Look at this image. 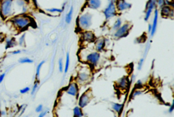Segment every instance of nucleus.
I'll return each mask as SVG.
<instances>
[{
    "label": "nucleus",
    "mask_w": 174,
    "mask_h": 117,
    "mask_svg": "<svg viewBox=\"0 0 174 117\" xmlns=\"http://www.w3.org/2000/svg\"><path fill=\"white\" fill-rule=\"evenodd\" d=\"M9 22L13 27L18 31L27 29L32 24L31 18L26 14H16L9 18Z\"/></svg>",
    "instance_id": "obj_1"
},
{
    "label": "nucleus",
    "mask_w": 174,
    "mask_h": 117,
    "mask_svg": "<svg viewBox=\"0 0 174 117\" xmlns=\"http://www.w3.org/2000/svg\"><path fill=\"white\" fill-rule=\"evenodd\" d=\"M26 106H24V107L22 108V110H21V112H20V116H22V115L24 114V113L25 112V110H26Z\"/></svg>",
    "instance_id": "obj_41"
},
{
    "label": "nucleus",
    "mask_w": 174,
    "mask_h": 117,
    "mask_svg": "<svg viewBox=\"0 0 174 117\" xmlns=\"http://www.w3.org/2000/svg\"><path fill=\"white\" fill-rule=\"evenodd\" d=\"M122 25V20L120 18H118L114 23L112 26V29L116 31V30L118 29Z\"/></svg>",
    "instance_id": "obj_24"
},
{
    "label": "nucleus",
    "mask_w": 174,
    "mask_h": 117,
    "mask_svg": "<svg viewBox=\"0 0 174 117\" xmlns=\"http://www.w3.org/2000/svg\"><path fill=\"white\" fill-rule=\"evenodd\" d=\"M74 12V8L73 6H71V8L69 9V12L67 14L65 18V21L67 24H69L71 23L72 18H73V15Z\"/></svg>",
    "instance_id": "obj_20"
},
{
    "label": "nucleus",
    "mask_w": 174,
    "mask_h": 117,
    "mask_svg": "<svg viewBox=\"0 0 174 117\" xmlns=\"http://www.w3.org/2000/svg\"><path fill=\"white\" fill-rule=\"evenodd\" d=\"M77 24L81 29L88 30L92 25V15L89 12H85L79 16Z\"/></svg>",
    "instance_id": "obj_3"
},
{
    "label": "nucleus",
    "mask_w": 174,
    "mask_h": 117,
    "mask_svg": "<svg viewBox=\"0 0 174 117\" xmlns=\"http://www.w3.org/2000/svg\"><path fill=\"white\" fill-rule=\"evenodd\" d=\"M0 107H1V103H0Z\"/></svg>",
    "instance_id": "obj_48"
},
{
    "label": "nucleus",
    "mask_w": 174,
    "mask_h": 117,
    "mask_svg": "<svg viewBox=\"0 0 174 117\" xmlns=\"http://www.w3.org/2000/svg\"><path fill=\"white\" fill-rule=\"evenodd\" d=\"M151 30H152V25L149 24L148 26V32H149V33H150L151 32Z\"/></svg>",
    "instance_id": "obj_42"
},
{
    "label": "nucleus",
    "mask_w": 174,
    "mask_h": 117,
    "mask_svg": "<svg viewBox=\"0 0 174 117\" xmlns=\"http://www.w3.org/2000/svg\"><path fill=\"white\" fill-rule=\"evenodd\" d=\"M159 12L158 9H155L154 10V17L152 25V30L150 33L151 36H153L155 32L156 31L157 24H158V20Z\"/></svg>",
    "instance_id": "obj_11"
},
{
    "label": "nucleus",
    "mask_w": 174,
    "mask_h": 117,
    "mask_svg": "<svg viewBox=\"0 0 174 117\" xmlns=\"http://www.w3.org/2000/svg\"><path fill=\"white\" fill-rule=\"evenodd\" d=\"M69 66V53L67 54V56H66V61H65V73H67Z\"/></svg>",
    "instance_id": "obj_26"
},
{
    "label": "nucleus",
    "mask_w": 174,
    "mask_h": 117,
    "mask_svg": "<svg viewBox=\"0 0 174 117\" xmlns=\"http://www.w3.org/2000/svg\"><path fill=\"white\" fill-rule=\"evenodd\" d=\"M22 52V51L20 50H16V51H14L12 52V54L13 55H16V54H20V53Z\"/></svg>",
    "instance_id": "obj_40"
},
{
    "label": "nucleus",
    "mask_w": 174,
    "mask_h": 117,
    "mask_svg": "<svg viewBox=\"0 0 174 117\" xmlns=\"http://www.w3.org/2000/svg\"><path fill=\"white\" fill-rule=\"evenodd\" d=\"M108 1L109 2H110V1H111V0H108Z\"/></svg>",
    "instance_id": "obj_47"
},
{
    "label": "nucleus",
    "mask_w": 174,
    "mask_h": 117,
    "mask_svg": "<svg viewBox=\"0 0 174 117\" xmlns=\"http://www.w3.org/2000/svg\"><path fill=\"white\" fill-rule=\"evenodd\" d=\"M48 113V110H46L45 111H43V112H41L40 113V114L39 115V117H43L45 116V115L47 114Z\"/></svg>",
    "instance_id": "obj_36"
},
{
    "label": "nucleus",
    "mask_w": 174,
    "mask_h": 117,
    "mask_svg": "<svg viewBox=\"0 0 174 117\" xmlns=\"http://www.w3.org/2000/svg\"><path fill=\"white\" fill-rule=\"evenodd\" d=\"M38 85H39V80H36L35 81L34 84L33 86L32 89L31 95H32L35 94V93L36 92V91L37 89V88H38Z\"/></svg>",
    "instance_id": "obj_29"
},
{
    "label": "nucleus",
    "mask_w": 174,
    "mask_h": 117,
    "mask_svg": "<svg viewBox=\"0 0 174 117\" xmlns=\"http://www.w3.org/2000/svg\"><path fill=\"white\" fill-rule=\"evenodd\" d=\"M116 0H111V1H112V2H116Z\"/></svg>",
    "instance_id": "obj_44"
},
{
    "label": "nucleus",
    "mask_w": 174,
    "mask_h": 117,
    "mask_svg": "<svg viewBox=\"0 0 174 117\" xmlns=\"http://www.w3.org/2000/svg\"><path fill=\"white\" fill-rule=\"evenodd\" d=\"M3 59V56H0V61H1Z\"/></svg>",
    "instance_id": "obj_45"
},
{
    "label": "nucleus",
    "mask_w": 174,
    "mask_h": 117,
    "mask_svg": "<svg viewBox=\"0 0 174 117\" xmlns=\"http://www.w3.org/2000/svg\"><path fill=\"white\" fill-rule=\"evenodd\" d=\"M45 63V61H41L37 65V68H36V80H38V79H39V75H40V70H41L43 65Z\"/></svg>",
    "instance_id": "obj_23"
},
{
    "label": "nucleus",
    "mask_w": 174,
    "mask_h": 117,
    "mask_svg": "<svg viewBox=\"0 0 174 117\" xmlns=\"http://www.w3.org/2000/svg\"><path fill=\"white\" fill-rule=\"evenodd\" d=\"M16 15L14 0H0V16L3 20H7Z\"/></svg>",
    "instance_id": "obj_2"
},
{
    "label": "nucleus",
    "mask_w": 174,
    "mask_h": 117,
    "mask_svg": "<svg viewBox=\"0 0 174 117\" xmlns=\"http://www.w3.org/2000/svg\"><path fill=\"white\" fill-rule=\"evenodd\" d=\"M118 12H122L130 9L132 4L126 0H116L115 2Z\"/></svg>",
    "instance_id": "obj_7"
},
{
    "label": "nucleus",
    "mask_w": 174,
    "mask_h": 117,
    "mask_svg": "<svg viewBox=\"0 0 174 117\" xmlns=\"http://www.w3.org/2000/svg\"><path fill=\"white\" fill-rule=\"evenodd\" d=\"M141 94H142V92H141V91H140V90H136V91H135V92L133 93V97H136V96H137L140 95Z\"/></svg>",
    "instance_id": "obj_37"
},
{
    "label": "nucleus",
    "mask_w": 174,
    "mask_h": 117,
    "mask_svg": "<svg viewBox=\"0 0 174 117\" xmlns=\"http://www.w3.org/2000/svg\"><path fill=\"white\" fill-rule=\"evenodd\" d=\"M5 75H6L5 73H3L2 74L0 75V84L2 82V81H3V80L4 79Z\"/></svg>",
    "instance_id": "obj_38"
},
{
    "label": "nucleus",
    "mask_w": 174,
    "mask_h": 117,
    "mask_svg": "<svg viewBox=\"0 0 174 117\" xmlns=\"http://www.w3.org/2000/svg\"><path fill=\"white\" fill-rule=\"evenodd\" d=\"M128 78L126 77H123L118 81V86L122 89H125L128 86Z\"/></svg>",
    "instance_id": "obj_19"
},
{
    "label": "nucleus",
    "mask_w": 174,
    "mask_h": 117,
    "mask_svg": "<svg viewBox=\"0 0 174 117\" xmlns=\"http://www.w3.org/2000/svg\"><path fill=\"white\" fill-rule=\"evenodd\" d=\"M58 64H59V72L62 73L63 72V59L60 58L59 59Z\"/></svg>",
    "instance_id": "obj_30"
},
{
    "label": "nucleus",
    "mask_w": 174,
    "mask_h": 117,
    "mask_svg": "<svg viewBox=\"0 0 174 117\" xmlns=\"http://www.w3.org/2000/svg\"><path fill=\"white\" fill-rule=\"evenodd\" d=\"M45 11L49 14H60L63 12V10L62 8H46Z\"/></svg>",
    "instance_id": "obj_21"
},
{
    "label": "nucleus",
    "mask_w": 174,
    "mask_h": 117,
    "mask_svg": "<svg viewBox=\"0 0 174 117\" xmlns=\"http://www.w3.org/2000/svg\"><path fill=\"white\" fill-rule=\"evenodd\" d=\"M143 61H144V59L143 58L141 59L140 61H139V65H138V69L139 70H141V69L142 67H143Z\"/></svg>",
    "instance_id": "obj_35"
},
{
    "label": "nucleus",
    "mask_w": 174,
    "mask_h": 117,
    "mask_svg": "<svg viewBox=\"0 0 174 117\" xmlns=\"http://www.w3.org/2000/svg\"><path fill=\"white\" fill-rule=\"evenodd\" d=\"M160 12L161 16L164 18L174 17V8L169 5H164L160 7Z\"/></svg>",
    "instance_id": "obj_9"
},
{
    "label": "nucleus",
    "mask_w": 174,
    "mask_h": 117,
    "mask_svg": "<svg viewBox=\"0 0 174 117\" xmlns=\"http://www.w3.org/2000/svg\"><path fill=\"white\" fill-rule=\"evenodd\" d=\"M132 26L129 23H125L116 30L114 34L116 38H122L127 36L129 33L130 30L131 29Z\"/></svg>",
    "instance_id": "obj_5"
},
{
    "label": "nucleus",
    "mask_w": 174,
    "mask_h": 117,
    "mask_svg": "<svg viewBox=\"0 0 174 117\" xmlns=\"http://www.w3.org/2000/svg\"><path fill=\"white\" fill-rule=\"evenodd\" d=\"M137 84L139 86H141L142 85V82L141 80H139V81L137 82Z\"/></svg>",
    "instance_id": "obj_43"
},
{
    "label": "nucleus",
    "mask_w": 174,
    "mask_h": 117,
    "mask_svg": "<svg viewBox=\"0 0 174 117\" xmlns=\"http://www.w3.org/2000/svg\"><path fill=\"white\" fill-rule=\"evenodd\" d=\"M5 49L7 50L15 47L17 45V41L14 37L6 36L5 38Z\"/></svg>",
    "instance_id": "obj_13"
},
{
    "label": "nucleus",
    "mask_w": 174,
    "mask_h": 117,
    "mask_svg": "<svg viewBox=\"0 0 174 117\" xmlns=\"http://www.w3.org/2000/svg\"><path fill=\"white\" fill-rule=\"evenodd\" d=\"M174 110V101L173 102L172 105L170 106V109H169V112L170 113H172L173 112Z\"/></svg>",
    "instance_id": "obj_39"
},
{
    "label": "nucleus",
    "mask_w": 174,
    "mask_h": 117,
    "mask_svg": "<svg viewBox=\"0 0 174 117\" xmlns=\"http://www.w3.org/2000/svg\"><path fill=\"white\" fill-rule=\"evenodd\" d=\"M123 107V104L118 103H113L112 108L114 110L116 111V112L120 113L121 110H122Z\"/></svg>",
    "instance_id": "obj_25"
},
{
    "label": "nucleus",
    "mask_w": 174,
    "mask_h": 117,
    "mask_svg": "<svg viewBox=\"0 0 174 117\" xmlns=\"http://www.w3.org/2000/svg\"><path fill=\"white\" fill-rule=\"evenodd\" d=\"M1 116V111L0 110V116Z\"/></svg>",
    "instance_id": "obj_46"
},
{
    "label": "nucleus",
    "mask_w": 174,
    "mask_h": 117,
    "mask_svg": "<svg viewBox=\"0 0 174 117\" xmlns=\"http://www.w3.org/2000/svg\"><path fill=\"white\" fill-rule=\"evenodd\" d=\"M18 61L20 63H32L34 62V61L32 59L27 57L20 58L18 60Z\"/></svg>",
    "instance_id": "obj_27"
},
{
    "label": "nucleus",
    "mask_w": 174,
    "mask_h": 117,
    "mask_svg": "<svg viewBox=\"0 0 174 117\" xmlns=\"http://www.w3.org/2000/svg\"><path fill=\"white\" fill-rule=\"evenodd\" d=\"M100 58V54L98 52L90 53L86 57V60L88 63L92 65H96Z\"/></svg>",
    "instance_id": "obj_8"
},
{
    "label": "nucleus",
    "mask_w": 174,
    "mask_h": 117,
    "mask_svg": "<svg viewBox=\"0 0 174 117\" xmlns=\"http://www.w3.org/2000/svg\"><path fill=\"white\" fill-rule=\"evenodd\" d=\"M103 14L106 20H109L111 18L116 16L118 14L115 3L112 1L109 2V4L103 11Z\"/></svg>",
    "instance_id": "obj_4"
},
{
    "label": "nucleus",
    "mask_w": 174,
    "mask_h": 117,
    "mask_svg": "<svg viewBox=\"0 0 174 117\" xmlns=\"http://www.w3.org/2000/svg\"><path fill=\"white\" fill-rule=\"evenodd\" d=\"M5 37H6V35L2 32H0V44L4 42Z\"/></svg>",
    "instance_id": "obj_33"
},
{
    "label": "nucleus",
    "mask_w": 174,
    "mask_h": 117,
    "mask_svg": "<svg viewBox=\"0 0 174 117\" xmlns=\"http://www.w3.org/2000/svg\"><path fill=\"white\" fill-rule=\"evenodd\" d=\"M43 110V105L42 104H39L37 106V107L36 108L35 111L36 113H40Z\"/></svg>",
    "instance_id": "obj_32"
},
{
    "label": "nucleus",
    "mask_w": 174,
    "mask_h": 117,
    "mask_svg": "<svg viewBox=\"0 0 174 117\" xmlns=\"http://www.w3.org/2000/svg\"><path fill=\"white\" fill-rule=\"evenodd\" d=\"M78 86L75 83H71L68 86L66 92L67 94L71 95L73 96H75L78 93Z\"/></svg>",
    "instance_id": "obj_15"
},
{
    "label": "nucleus",
    "mask_w": 174,
    "mask_h": 117,
    "mask_svg": "<svg viewBox=\"0 0 174 117\" xmlns=\"http://www.w3.org/2000/svg\"><path fill=\"white\" fill-rule=\"evenodd\" d=\"M31 1L32 3H33V5L34 7H35L36 9H38V1L37 0H31Z\"/></svg>",
    "instance_id": "obj_34"
},
{
    "label": "nucleus",
    "mask_w": 174,
    "mask_h": 117,
    "mask_svg": "<svg viewBox=\"0 0 174 117\" xmlns=\"http://www.w3.org/2000/svg\"><path fill=\"white\" fill-rule=\"evenodd\" d=\"M82 40L86 42H92L95 40V35L93 32L89 30H85L82 33Z\"/></svg>",
    "instance_id": "obj_12"
},
{
    "label": "nucleus",
    "mask_w": 174,
    "mask_h": 117,
    "mask_svg": "<svg viewBox=\"0 0 174 117\" xmlns=\"http://www.w3.org/2000/svg\"><path fill=\"white\" fill-rule=\"evenodd\" d=\"M25 37H26V33H24L20 36L18 39V44L20 46H23L25 44Z\"/></svg>",
    "instance_id": "obj_28"
},
{
    "label": "nucleus",
    "mask_w": 174,
    "mask_h": 117,
    "mask_svg": "<svg viewBox=\"0 0 174 117\" xmlns=\"http://www.w3.org/2000/svg\"><path fill=\"white\" fill-rule=\"evenodd\" d=\"M91 100V96L88 92H86L83 94L79 99V105L81 108H83L87 105V104L89 103V102Z\"/></svg>",
    "instance_id": "obj_10"
},
{
    "label": "nucleus",
    "mask_w": 174,
    "mask_h": 117,
    "mask_svg": "<svg viewBox=\"0 0 174 117\" xmlns=\"http://www.w3.org/2000/svg\"><path fill=\"white\" fill-rule=\"evenodd\" d=\"M157 5V0H148L145 5V16L144 18L145 21L147 22L149 20L153 10L156 9Z\"/></svg>",
    "instance_id": "obj_6"
},
{
    "label": "nucleus",
    "mask_w": 174,
    "mask_h": 117,
    "mask_svg": "<svg viewBox=\"0 0 174 117\" xmlns=\"http://www.w3.org/2000/svg\"><path fill=\"white\" fill-rule=\"evenodd\" d=\"M90 78V75L87 72H81L79 73L78 75V79L79 81L81 82H86L89 80Z\"/></svg>",
    "instance_id": "obj_18"
},
{
    "label": "nucleus",
    "mask_w": 174,
    "mask_h": 117,
    "mask_svg": "<svg viewBox=\"0 0 174 117\" xmlns=\"http://www.w3.org/2000/svg\"><path fill=\"white\" fill-rule=\"evenodd\" d=\"M26 4H27V3L26 0H14L15 14H16V9H18V14H20V10L22 9V8Z\"/></svg>",
    "instance_id": "obj_16"
},
{
    "label": "nucleus",
    "mask_w": 174,
    "mask_h": 117,
    "mask_svg": "<svg viewBox=\"0 0 174 117\" xmlns=\"http://www.w3.org/2000/svg\"><path fill=\"white\" fill-rule=\"evenodd\" d=\"M87 6L89 9L97 10L100 8L102 5L101 0H87Z\"/></svg>",
    "instance_id": "obj_14"
},
{
    "label": "nucleus",
    "mask_w": 174,
    "mask_h": 117,
    "mask_svg": "<svg viewBox=\"0 0 174 117\" xmlns=\"http://www.w3.org/2000/svg\"><path fill=\"white\" fill-rule=\"evenodd\" d=\"M73 113H74V117H81L83 116L82 111L81 110V108L79 107L78 106H76L73 110Z\"/></svg>",
    "instance_id": "obj_22"
},
{
    "label": "nucleus",
    "mask_w": 174,
    "mask_h": 117,
    "mask_svg": "<svg viewBox=\"0 0 174 117\" xmlns=\"http://www.w3.org/2000/svg\"><path fill=\"white\" fill-rule=\"evenodd\" d=\"M30 90V88L29 87H26V88H23L22 89L20 90V93L22 94H24L29 92Z\"/></svg>",
    "instance_id": "obj_31"
},
{
    "label": "nucleus",
    "mask_w": 174,
    "mask_h": 117,
    "mask_svg": "<svg viewBox=\"0 0 174 117\" xmlns=\"http://www.w3.org/2000/svg\"><path fill=\"white\" fill-rule=\"evenodd\" d=\"M105 45V39L104 38H100L96 41L95 48L98 52H101L103 50Z\"/></svg>",
    "instance_id": "obj_17"
}]
</instances>
